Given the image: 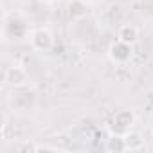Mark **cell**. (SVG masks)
Instances as JSON below:
<instances>
[{"label":"cell","instance_id":"cell-1","mask_svg":"<svg viewBox=\"0 0 153 153\" xmlns=\"http://www.w3.org/2000/svg\"><path fill=\"white\" fill-rule=\"evenodd\" d=\"M135 124V114L131 110H119L114 114L112 119V130L119 135L128 133V130Z\"/></svg>","mask_w":153,"mask_h":153},{"label":"cell","instance_id":"cell-2","mask_svg":"<svg viewBox=\"0 0 153 153\" xmlns=\"http://www.w3.org/2000/svg\"><path fill=\"white\" fill-rule=\"evenodd\" d=\"M131 56H133V49H131V45L126 43V42H121V40L114 42V43L110 45V49H108V58H110L114 63H119V65L130 61Z\"/></svg>","mask_w":153,"mask_h":153},{"label":"cell","instance_id":"cell-3","mask_svg":"<svg viewBox=\"0 0 153 153\" xmlns=\"http://www.w3.org/2000/svg\"><path fill=\"white\" fill-rule=\"evenodd\" d=\"M4 83L11 88H22L27 83V72L22 67H9L4 72Z\"/></svg>","mask_w":153,"mask_h":153},{"label":"cell","instance_id":"cell-4","mask_svg":"<svg viewBox=\"0 0 153 153\" xmlns=\"http://www.w3.org/2000/svg\"><path fill=\"white\" fill-rule=\"evenodd\" d=\"M31 45L36 51H49L52 47V34L47 29H36L31 34Z\"/></svg>","mask_w":153,"mask_h":153},{"label":"cell","instance_id":"cell-5","mask_svg":"<svg viewBox=\"0 0 153 153\" xmlns=\"http://www.w3.org/2000/svg\"><path fill=\"white\" fill-rule=\"evenodd\" d=\"M34 92L31 90H24V92H18V94H13L11 97V106L15 110H29L33 105H34Z\"/></svg>","mask_w":153,"mask_h":153},{"label":"cell","instance_id":"cell-6","mask_svg":"<svg viewBox=\"0 0 153 153\" xmlns=\"http://www.w3.org/2000/svg\"><path fill=\"white\" fill-rule=\"evenodd\" d=\"M88 13V7L83 0H68L67 4V15L70 20H83Z\"/></svg>","mask_w":153,"mask_h":153},{"label":"cell","instance_id":"cell-7","mask_svg":"<svg viewBox=\"0 0 153 153\" xmlns=\"http://www.w3.org/2000/svg\"><path fill=\"white\" fill-rule=\"evenodd\" d=\"M117 40L126 42V43H130V45H135L137 40H139V31H137V27H135V25H130V24L121 25L119 31H117Z\"/></svg>","mask_w":153,"mask_h":153},{"label":"cell","instance_id":"cell-8","mask_svg":"<svg viewBox=\"0 0 153 153\" xmlns=\"http://www.w3.org/2000/svg\"><path fill=\"white\" fill-rule=\"evenodd\" d=\"M106 151L110 153H123L126 151V140H124V135H112L110 139H106Z\"/></svg>","mask_w":153,"mask_h":153},{"label":"cell","instance_id":"cell-9","mask_svg":"<svg viewBox=\"0 0 153 153\" xmlns=\"http://www.w3.org/2000/svg\"><path fill=\"white\" fill-rule=\"evenodd\" d=\"M124 140H126V151H135V149H142V139L137 133H124Z\"/></svg>","mask_w":153,"mask_h":153},{"label":"cell","instance_id":"cell-10","mask_svg":"<svg viewBox=\"0 0 153 153\" xmlns=\"http://www.w3.org/2000/svg\"><path fill=\"white\" fill-rule=\"evenodd\" d=\"M40 2H43V4H52V2H56V0H40Z\"/></svg>","mask_w":153,"mask_h":153},{"label":"cell","instance_id":"cell-11","mask_svg":"<svg viewBox=\"0 0 153 153\" xmlns=\"http://www.w3.org/2000/svg\"><path fill=\"white\" fill-rule=\"evenodd\" d=\"M151 149H153V148H151Z\"/></svg>","mask_w":153,"mask_h":153}]
</instances>
